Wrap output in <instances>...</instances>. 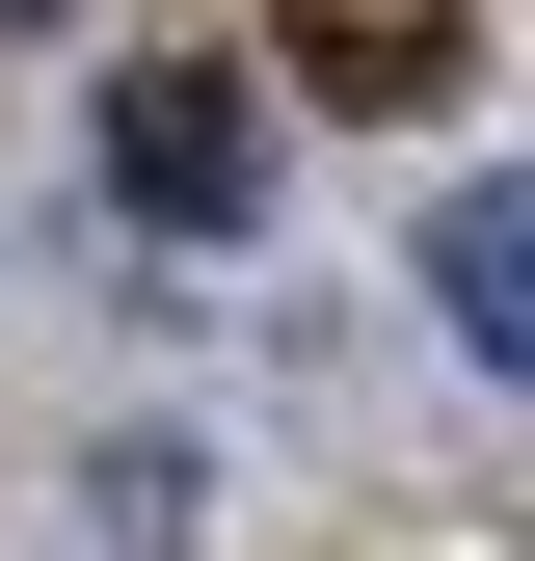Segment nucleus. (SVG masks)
<instances>
[{"label": "nucleus", "instance_id": "obj_1", "mask_svg": "<svg viewBox=\"0 0 535 561\" xmlns=\"http://www.w3.org/2000/svg\"><path fill=\"white\" fill-rule=\"evenodd\" d=\"M107 187L161 241H241L268 215V81H241V54H107Z\"/></svg>", "mask_w": 535, "mask_h": 561}, {"label": "nucleus", "instance_id": "obj_2", "mask_svg": "<svg viewBox=\"0 0 535 561\" xmlns=\"http://www.w3.org/2000/svg\"><path fill=\"white\" fill-rule=\"evenodd\" d=\"M295 54V107H455L482 81V0H241Z\"/></svg>", "mask_w": 535, "mask_h": 561}, {"label": "nucleus", "instance_id": "obj_3", "mask_svg": "<svg viewBox=\"0 0 535 561\" xmlns=\"http://www.w3.org/2000/svg\"><path fill=\"white\" fill-rule=\"evenodd\" d=\"M429 295L482 375H535V187H429Z\"/></svg>", "mask_w": 535, "mask_h": 561}]
</instances>
